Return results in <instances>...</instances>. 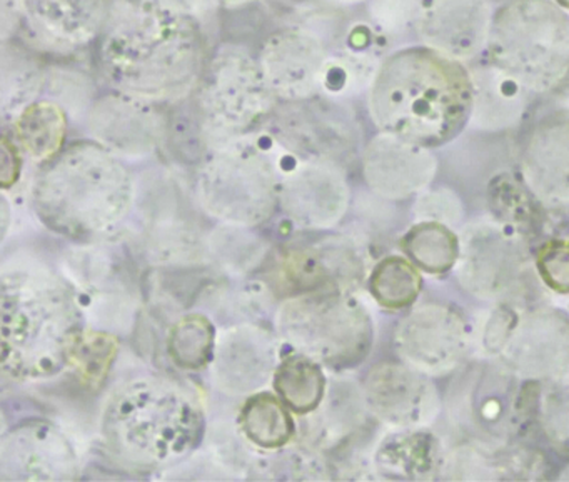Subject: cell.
Returning <instances> with one entry per match:
<instances>
[{
	"label": "cell",
	"instance_id": "1",
	"mask_svg": "<svg viewBox=\"0 0 569 482\" xmlns=\"http://www.w3.org/2000/svg\"><path fill=\"white\" fill-rule=\"evenodd\" d=\"M179 0H112L96 62L112 91L156 104L194 94L208 64L204 28Z\"/></svg>",
	"mask_w": 569,
	"mask_h": 482
},
{
	"label": "cell",
	"instance_id": "2",
	"mask_svg": "<svg viewBox=\"0 0 569 482\" xmlns=\"http://www.w3.org/2000/svg\"><path fill=\"white\" fill-rule=\"evenodd\" d=\"M475 84L466 62L429 46L398 49L379 62L368 109L379 132L436 151L469 128Z\"/></svg>",
	"mask_w": 569,
	"mask_h": 482
},
{
	"label": "cell",
	"instance_id": "3",
	"mask_svg": "<svg viewBox=\"0 0 569 482\" xmlns=\"http://www.w3.org/2000/svg\"><path fill=\"white\" fill-rule=\"evenodd\" d=\"M82 328L81 309L68 281L38 262L6 265L0 364L8 378L42 381L64 371Z\"/></svg>",
	"mask_w": 569,
	"mask_h": 482
},
{
	"label": "cell",
	"instance_id": "4",
	"mask_svg": "<svg viewBox=\"0 0 569 482\" xmlns=\"http://www.w3.org/2000/svg\"><path fill=\"white\" fill-rule=\"evenodd\" d=\"M134 199L128 165L94 139L66 145L41 165L32 184V204L42 224L74 241L114 231Z\"/></svg>",
	"mask_w": 569,
	"mask_h": 482
},
{
	"label": "cell",
	"instance_id": "5",
	"mask_svg": "<svg viewBox=\"0 0 569 482\" xmlns=\"http://www.w3.org/2000/svg\"><path fill=\"white\" fill-rule=\"evenodd\" d=\"M102 431L122 461L136 468L161 469L198 448L204 434V414L181 385L162 378H139L111 395Z\"/></svg>",
	"mask_w": 569,
	"mask_h": 482
},
{
	"label": "cell",
	"instance_id": "6",
	"mask_svg": "<svg viewBox=\"0 0 569 482\" xmlns=\"http://www.w3.org/2000/svg\"><path fill=\"white\" fill-rule=\"evenodd\" d=\"M539 382L522 381L499 359L466 361L442 392L446 424L461 442L501 445L536 425Z\"/></svg>",
	"mask_w": 569,
	"mask_h": 482
},
{
	"label": "cell",
	"instance_id": "7",
	"mask_svg": "<svg viewBox=\"0 0 569 482\" xmlns=\"http://www.w3.org/2000/svg\"><path fill=\"white\" fill-rule=\"evenodd\" d=\"M486 62L532 96L558 92L569 78V16L555 0H506L492 12Z\"/></svg>",
	"mask_w": 569,
	"mask_h": 482
},
{
	"label": "cell",
	"instance_id": "8",
	"mask_svg": "<svg viewBox=\"0 0 569 482\" xmlns=\"http://www.w3.org/2000/svg\"><path fill=\"white\" fill-rule=\"evenodd\" d=\"M209 151L248 138L264 125L278 106L258 56L234 42L209 54L201 81L191 96Z\"/></svg>",
	"mask_w": 569,
	"mask_h": 482
},
{
	"label": "cell",
	"instance_id": "9",
	"mask_svg": "<svg viewBox=\"0 0 569 482\" xmlns=\"http://www.w3.org/2000/svg\"><path fill=\"white\" fill-rule=\"evenodd\" d=\"M281 175L271 155L249 138L211 149L198 165L194 194L204 214L254 229L279 208Z\"/></svg>",
	"mask_w": 569,
	"mask_h": 482
},
{
	"label": "cell",
	"instance_id": "10",
	"mask_svg": "<svg viewBox=\"0 0 569 482\" xmlns=\"http://www.w3.org/2000/svg\"><path fill=\"white\" fill-rule=\"evenodd\" d=\"M289 345L336 371L358 368L375 345V322L349 292L326 291L284 299L276 315Z\"/></svg>",
	"mask_w": 569,
	"mask_h": 482
},
{
	"label": "cell",
	"instance_id": "11",
	"mask_svg": "<svg viewBox=\"0 0 569 482\" xmlns=\"http://www.w3.org/2000/svg\"><path fill=\"white\" fill-rule=\"evenodd\" d=\"M455 272L462 291L479 301L532 304L529 295L538 281L532 242L492 219L462 228Z\"/></svg>",
	"mask_w": 569,
	"mask_h": 482
},
{
	"label": "cell",
	"instance_id": "12",
	"mask_svg": "<svg viewBox=\"0 0 569 482\" xmlns=\"http://www.w3.org/2000/svg\"><path fill=\"white\" fill-rule=\"evenodd\" d=\"M262 128L299 159L335 162L345 169L361 159V124L348 99L318 94L278 102Z\"/></svg>",
	"mask_w": 569,
	"mask_h": 482
},
{
	"label": "cell",
	"instance_id": "13",
	"mask_svg": "<svg viewBox=\"0 0 569 482\" xmlns=\"http://www.w3.org/2000/svg\"><path fill=\"white\" fill-rule=\"evenodd\" d=\"M268 285L281 298L315 292H352L368 281V254L346 235L299 238L269 255Z\"/></svg>",
	"mask_w": 569,
	"mask_h": 482
},
{
	"label": "cell",
	"instance_id": "14",
	"mask_svg": "<svg viewBox=\"0 0 569 482\" xmlns=\"http://www.w3.org/2000/svg\"><path fill=\"white\" fill-rule=\"evenodd\" d=\"M475 329L451 302L426 301L409 309L392 332V348L406 364L431 378H448L471 352Z\"/></svg>",
	"mask_w": 569,
	"mask_h": 482
},
{
	"label": "cell",
	"instance_id": "15",
	"mask_svg": "<svg viewBox=\"0 0 569 482\" xmlns=\"http://www.w3.org/2000/svg\"><path fill=\"white\" fill-rule=\"evenodd\" d=\"M136 204L144 229L146 244L159 262H188L204 251L199 219L181 185L169 172L146 174L136 188Z\"/></svg>",
	"mask_w": 569,
	"mask_h": 482
},
{
	"label": "cell",
	"instance_id": "16",
	"mask_svg": "<svg viewBox=\"0 0 569 482\" xmlns=\"http://www.w3.org/2000/svg\"><path fill=\"white\" fill-rule=\"evenodd\" d=\"M366 404L376 421L389 429L431 425L442 412L435 378L405 361H381L362 381Z\"/></svg>",
	"mask_w": 569,
	"mask_h": 482
},
{
	"label": "cell",
	"instance_id": "17",
	"mask_svg": "<svg viewBox=\"0 0 569 482\" xmlns=\"http://www.w3.org/2000/svg\"><path fill=\"white\" fill-rule=\"evenodd\" d=\"M331 52L325 39L309 28L272 32L259 49L258 61L279 102L302 101L322 94Z\"/></svg>",
	"mask_w": 569,
	"mask_h": 482
},
{
	"label": "cell",
	"instance_id": "18",
	"mask_svg": "<svg viewBox=\"0 0 569 482\" xmlns=\"http://www.w3.org/2000/svg\"><path fill=\"white\" fill-rule=\"evenodd\" d=\"M84 119L91 138L121 159L148 158L168 131L161 104L112 89L96 98Z\"/></svg>",
	"mask_w": 569,
	"mask_h": 482
},
{
	"label": "cell",
	"instance_id": "19",
	"mask_svg": "<svg viewBox=\"0 0 569 482\" xmlns=\"http://www.w3.org/2000/svg\"><path fill=\"white\" fill-rule=\"evenodd\" d=\"M499 361L522 381L545 382L569 369V312L525 304Z\"/></svg>",
	"mask_w": 569,
	"mask_h": 482
},
{
	"label": "cell",
	"instance_id": "20",
	"mask_svg": "<svg viewBox=\"0 0 569 482\" xmlns=\"http://www.w3.org/2000/svg\"><path fill=\"white\" fill-rule=\"evenodd\" d=\"M351 205L346 169L335 162L302 159L279 184V208L286 218L308 231H328Z\"/></svg>",
	"mask_w": 569,
	"mask_h": 482
},
{
	"label": "cell",
	"instance_id": "21",
	"mask_svg": "<svg viewBox=\"0 0 569 482\" xmlns=\"http://www.w3.org/2000/svg\"><path fill=\"white\" fill-rule=\"evenodd\" d=\"M519 174L552 212H569V112L532 122L519 149Z\"/></svg>",
	"mask_w": 569,
	"mask_h": 482
},
{
	"label": "cell",
	"instance_id": "22",
	"mask_svg": "<svg viewBox=\"0 0 569 482\" xmlns=\"http://www.w3.org/2000/svg\"><path fill=\"white\" fill-rule=\"evenodd\" d=\"M361 172L366 185L385 201L418 198L438 174L435 151L379 132L362 148Z\"/></svg>",
	"mask_w": 569,
	"mask_h": 482
},
{
	"label": "cell",
	"instance_id": "23",
	"mask_svg": "<svg viewBox=\"0 0 569 482\" xmlns=\"http://www.w3.org/2000/svg\"><path fill=\"white\" fill-rule=\"evenodd\" d=\"M78 469L74 449L49 422H22L2 438L0 478L4 481H66L78 478Z\"/></svg>",
	"mask_w": 569,
	"mask_h": 482
},
{
	"label": "cell",
	"instance_id": "24",
	"mask_svg": "<svg viewBox=\"0 0 569 482\" xmlns=\"http://www.w3.org/2000/svg\"><path fill=\"white\" fill-rule=\"evenodd\" d=\"M276 355V341L268 329L256 322L232 325L216 344L212 384L228 395L259 391L274 375Z\"/></svg>",
	"mask_w": 569,
	"mask_h": 482
},
{
	"label": "cell",
	"instance_id": "25",
	"mask_svg": "<svg viewBox=\"0 0 569 482\" xmlns=\"http://www.w3.org/2000/svg\"><path fill=\"white\" fill-rule=\"evenodd\" d=\"M548 455L528 442L501 445L461 442L449 448L445 475L449 481H539L549 479Z\"/></svg>",
	"mask_w": 569,
	"mask_h": 482
},
{
	"label": "cell",
	"instance_id": "26",
	"mask_svg": "<svg viewBox=\"0 0 569 482\" xmlns=\"http://www.w3.org/2000/svg\"><path fill=\"white\" fill-rule=\"evenodd\" d=\"M26 22L42 48L72 54L98 42L112 0H24Z\"/></svg>",
	"mask_w": 569,
	"mask_h": 482
},
{
	"label": "cell",
	"instance_id": "27",
	"mask_svg": "<svg viewBox=\"0 0 569 482\" xmlns=\"http://www.w3.org/2000/svg\"><path fill=\"white\" fill-rule=\"evenodd\" d=\"M491 19L486 0H429L416 32L421 44L466 62L486 51Z\"/></svg>",
	"mask_w": 569,
	"mask_h": 482
},
{
	"label": "cell",
	"instance_id": "28",
	"mask_svg": "<svg viewBox=\"0 0 569 482\" xmlns=\"http://www.w3.org/2000/svg\"><path fill=\"white\" fill-rule=\"evenodd\" d=\"M449 448L431 425L391 429L372 452L376 478L388 481H435L445 475Z\"/></svg>",
	"mask_w": 569,
	"mask_h": 482
},
{
	"label": "cell",
	"instance_id": "29",
	"mask_svg": "<svg viewBox=\"0 0 569 482\" xmlns=\"http://www.w3.org/2000/svg\"><path fill=\"white\" fill-rule=\"evenodd\" d=\"M469 69L475 84L469 128L482 132H505L518 128L528 114L531 92L489 62Z\"/></svg>",
	"mask_w": 569,
	"mask_h": 482
},
{
	"label": "cell",
	"instance_id": "30",
	"mask_svg": "<svg viewBox=\"0 0 569 482\" xmlns=\"http://www.w3.org/2000/svg\"><path fill=\"white\" fill-rule=\"evenodd\" d=\"M488 218L506 228L515 229L531 242L546 234L552 214L541 199L531 191L519 172L499 171L489 178L485 189Z\"/></svg>",
	"mask_w": 569,
	"mask_h": 482
},
{
	"label": "cell",
	"instance_id": "31",
	"mask_svg": "<svg viewBox=\"0 0 569 482\" xmlns=\"http://www.w3.org/2000/svg\"><path fill=\"white\" fill-rule=\"evenodd\" d=\"M48 82L46 68L38 52L22 42H2L0 56V111L6 124L14 121L22 109L41 99Z\"/></svg>",
	"mask_w": 569,
	"mask_h": 482
},
{
	"label": "cell",
	"instance_id": "32",
	"mask_svg": "<svg viewBox=\"0 0 569 482\" xmlns=\"http://www.w3.org/2000/svg\"><path fill=\"white\" fill-rule=\"evenodd\" d=\"M326 404L318 409L316 438L326 448H348L369 431L372 418L365 392L349 381H338L326 394Z\"/></svg>",
	"mask_w": 569,
	"mask_h": 482
},
{
	"label": "cell",
	"instance_id": "33",
	"mask_svg": "<svg viewBox=\"0 0 569 482\" xmlns=\"http://www.w3.org/2000/svg\"><path fill=\"white\" fill-rule=\"evenodd\" d=\"M68 121V111L59 102L41 98L19 112L12 132L28 158L42 165L66 148Z\"/></svg>",
	"mask_w": 569,
	"mask_h": 482
},
{
	"label": "cell",
	"instance_id": "34",
	"mask_svg": "<svg viewBox=\"0 0 569 482\" xmlns=\"http://www.w3.org/2000/svg\"><path fill=\"white\" fill-rule=\"evenodd\" d=\"M399 249L422 274L441 278L458 265L461 234L445 222L416 221L399 239Z\"/></svg>",
	"mask_w": 569,
	"mask_h": 482
},
{
	"label": "cell",
	"instance_id": "35",
	"mask_svg": "<svg viewBox=\"0 0 569 482\" xmlns=\"http://www.w3.org/2000/svg\"><path fill=\"white\" fill-rule=\"evenodd\" d=\"M366 284L382 311L408 312L418 304L425 279L405 254H388L372 265Z\"/></svg>",
	"mask_w": 569,
	"mask_h": 482
},
{
	"label": "cell",
	"instance_id": "36",
	"mask_svg": "<svg viewBox=\"0 0 569 482\" xmlns=\"http://www.w3.org/2000/svg\"><path fill=\"white\" fill-rule=\"evenodd\" d=\"M274 389L279 399L295 414L308 415L318 411L328 394V379L322 364L308 355H288L274 371Z\"/></svg>",
	"mask_w": 569,
	"mask_h": 482
},
{
	"label": "cell",
	"instance_id": "37",
	"mask_svg": "<svg viewBox=\"0 0 569 482\" xmlns=\"http://www.w3.org/2000/svg\"><path fill=\"white\" fill-rule=\"evenodd\" d=\"M291 409L269 392H256L242 404L239 428L252 444L266 451L284 448L296 434Z\"/></svg>",
	"mask_w": 569,
	"mask_h": 482
},
{
	"label": "cell",
	"instance_id": "38",
	"mask_svg": "<svg viewBox=\"0 0 569 482\" xmlns=\"http://www.w3.org/2000/svg\"><path fill=\"white\" fill-rule=\"evenodd\" d=\"M204 251L221 271L238 275L256 271L269 259L264 239L239 225H226L206 235Z\"/></svg>",
	"mask_w": 569,
	"mask_h": 482
},
{
	"label": "cell",
	"instance_id": "39",
	"mask_svg": "<svg viewBox=\"0 0 569 482\" xmlns=\"http://www.w3.org/2000/svg\"><path fill=\"white\" fill-rule=\"evenodd\" d=\"M216 328L208 315L192 312L174 322L168 335L172 362L186 371H198L214 359Z\"/></svg>",
	"mask_w": 569,
	"mask_h": 482
},
{
	"label": "cell",
	"instance_id": "40",
	"mask_svg": "<svg viewBox=\"0 0 569 482\" xmlns=\"http://www.w3.org/2000/svg\"><path fill=\"white\" fill-rule=\"evenodd\" d=\"M119 354V339L104 331L82 328L69 351V365L84 388L98 391L109 378Z\"/></svg>",
	"mask_w": 569,
	"mask_h": 482
},
{
	"label": "cell",
	"instance_id": "41",
	"mask_svg": "<svg viewBox=\"0 0 569 482\" xmlns=\"http://www.w3.org/2000/svg\"><path fill=\"white\" fill-rule=\"evenodd\" d=\"M536 425L552 451L569 459V369L539 382Z\"/></svg>",
	"mask_w": 569,
	"mask_h": 482
},
{
	"label": "cell",
	"instance_id": "42",
	"mask_svg": "<svg viewBox=\"0 0 569 482\" xmlns=\"http://www.w3.org/2000/svg\"><path fill=\"white\" fill-rule=\"evenodd\" d=\"M532 265L542 288L556 295H569V229L542 235L532 245Z\"/></svg>",
	"mask_w": 569,
	"mask_h": 482
},
{
	"label": "cell",
	"instance_id": "43",
	"mask_svg": "<svg viewBox=\"0 0 569 482\" xmlns=\"http://www.w3.org/2000/svg\"><path fill=\"white\" fill-rule=\"evenodd\" d=\"M379 62L381 61L372 54H358L351 51L331 54L326 68L322 94L346 99L351 92L369 89Z\"/></svg>",
	"mask_w": 569,
	"mask_h": 482
},
{
	"label": "cell",
	"instance_id": "44",
	"mask_svg": "<svg viewBox=\"0 0 569 482\" xmlns=\"http://www.w3.org/2000/svg\"><path fill=\"white\" fill-rule=\"evenodd\" d=\"M46 92L51 99L62 106L68 112L88 114L89 108L96 101L94 81L86 72L68 68H48Z\"/></svg>",
	"mask_w": 569,
	"mask_h": 482
},
{
	"label": "cell",
	"instance_id": "45",
	"mask_svg": "<svg viewBox=\"0 0 569 482\" xmlns=\"http://www.w3.org/2000/svg\"><path fill=\"white\" fill-rule=\"evenodd\" d=\"M429 0H368V21L379 34L388 38L418 28Z\"/></svg>",
	"mask_w": 569,
	"mask_h": 482
},
{
	"label": "cell",
	"instance_id": "46",
	"mask_svg": "<svg viewBox=\"0 0 569 482\" xmlns=\"http://www.w3.org/2000/svg\"><path fill=\"white\" fill-rule=\"evenodd\" d=\"M522 305L525 304L498 302L486 312L478 331L475 329V341H478L485 358L499 359L502 354L515 331Z\"/></svg>",
	"mask_w": 569,
	"mask_h": 482
},
{
	"label": "cell",
	"instance_id": "47",
	"mask_svg": "<svg viewBox=\"0 0 569 482\" xmlns=\"http://www.w3.org/2000/svg\"><path fill=\"white\" fill-rule=\"evenodd\" d=\"M418 221H438L458 228L466 215L465 204L458 192L449 188H428L415 198Z\"/></svg>",
	"mask_w": 569,
	"mask_h": 482
},
{
	"label": "cell",
	"instance_id": "48",
	"mask_svg": "<svg viewBox=\"0 0 569 482\" xmlns=\"http://www.w3.org/2000/svg\"><path fill=\"white\" fill-rule=\"evenodd\" d=\"M21 145L8 132L2 135V188L8 191L21 178Z\"/></svg>",
	"mask_w": 569,
	"mask_h": 482
},
{
	"label": "cell",
	"instance_id": "49",
	"mask_svg": "<svg viewBox=\"0 0 569 482\" xmlns=\"http://www.w3.org/2000/svg\"><path fill=\"white\" fill-rule=\"evenodd\" d=\"M22 22H26L24 0H0V39L2 42L16 39Z\"/></svg>",
	"mask_w": 569,
	"mask_h": 482
},
{
	"label": "cell",
	"instance_id": "50",
	"mask_svg": "<svg viewBox=\"0 0 569 482\" xmlns=\"http://www.w3.org/2000/svg\"><path fill=\"white\" fill-rule=\"evenodd\" d=\"M194 18L204 24L218 12L219 0H179Z\"/></svg>",
	"mask_w": 569,
	"mask_h": 482
},
{
	"label": "cell",
	"instance_id": "51",
	"mask_svg": "<svg viewBox=\"0 0 569 482\" xmlns=\"http://www.w3.org/2000/svg\"><path fill=\"white\" fill-rule=\"evenodd\" d=\"M559 99H561V109L569 112V82H566L561 89H559Z\"/></svg>",
	"mask_w": 569,
	"mask_h": 482
},
{
	"label": "cell",
	"instance_id": "52",
	"mask_svg": "<svg viewBox=\"0 0 569 482\" xmlns=\"http://www.w3.org/2000/svg\"><path fill=\"white\" fill-rule=\"evenodd\" d=\"M325 2H329L332 6H356L368 2V0H325Z\"/></svg>",
	"mask_w": 569,
	"mask_h": 482
},
{
	"label": "cell",
	"instance_id": "53",
	"mask_svg": "<svg viewBox=\"0 0 569 482\" xmlns=\"http://www.w3.org/2000/svg\"><path fill=\"white\" fill-rule=\"evenodd\" d=\"M555 2L562 11L569 12V0H555Z\"/></svg>",
	"mask_w": 569,
	"mask_h": 482
}]
</instances>
